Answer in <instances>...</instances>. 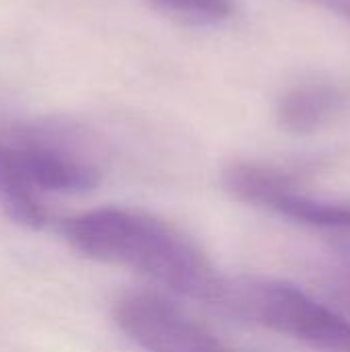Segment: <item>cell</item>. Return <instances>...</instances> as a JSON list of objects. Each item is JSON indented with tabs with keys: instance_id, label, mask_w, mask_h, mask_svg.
Listing matches in <instances>:
<instances>
[{
	"instance_id": "1",
	"label": "cell",
	"mask_w": 350,
	"mask_h": 352,
	"mask_svg": "<svg viewBox=\"0 0 350 352\" xmlns=\"http://www.w3.org/2000/svg\"><path fill=\"white\" fill-rule=\"evenodd\" d=\"M62 233L85 258L134 270L190 299L212 303L223 283L192 237L149 212L95 208L66 219Z\"/></svg>"
},
{
	"instance_id": "2",
	"label": "cell",
	"mask_w": 350,
	"mask_h": 352,
	"mask_svg": "<svg viewBox=\"0 0 350 352\" xmlns=\"http://www.w3.org/2000/svg\"><path fill=\"white\" fill-rule=\"evenodd\" d=\"M212 305L311 349L350 352L349 320L291 283L262 276H223Z\"/></svg>"
},
{
	"instance_id": "3",
	"label": "cell",
	"mask_w": 350,
	"mask_h": 352,
	"mask_svg": "<svg viewBox=\"0 0 350 352\" xmlns=\"http://www.w3.org/2000/svg\"><path fill=\"white\" fill-rule=\"evenodd\" d=\"M113 320L144 352H235L206 326L155 293H126L116 301Z\"/></svg>"
},
{
	"instance_id": "4",
	"label": "cell",
	"mask_w": 350,
	"mask_h": 352,
	"mask_svg": "<svg viewBox=\"0 0 350 352\" xmlns=\"http://www.w3.org/2000/svg\"><path fill=\"white\" fill-rule=\"evenodd\" d=\"M27 179L43 192L85 194L101 184V167L80 140L58 128L23 130L12 146Z\"/></svg>"
},
{
	"instance_id": "5",
	"label": "cell",
	"mask_w": 350,
	"mask_h": 352,
	"mask_svg": "<svg viewBox=\"0 0 350 352\" xmlns=\"http://www.w3.org/2000/svg\"><path fill=\"white\" fill-rule=\"evenodd\" d=\"M347 105L344 91L322 78L299 80L289 87L276 103L278 126L293 136H307L328 126Z\"/></svg>"
},
{
	"instance_id": "6",
	"label": "cell",
	"mask_w": 350,
	"mask_h": 352,
	"mask_svg": "<svg viewBox=\"0 0 350 352\" xmlns=\"http://www.w3.org/2000/svg\"><path fill=\"white\" fill-rule=\"evenodd\" d=\"M0 206L19 225L39 229L45 223V208L37 198V188L27 179L14 148L0 144Z\"/></svg>"
},
{
	"instance_id": "7",
	"label": "cell",
	"mask_w": 350,
	"mask_h": 352,
	"mask_svg": "<svg viewBox=\"0 0 350 352\" xmlns=\"http://www.w3.org/2000/svg\"><path fill=\"white\" fill-rule=\"evenodd\" d=\"M266 208L303 225H311L320 229L350 231L349 202H330V200H320L309 194H303L295 179L283 186L270 198Z\"/></svg>"
},
{
	"instance_id": "8",
	"label": "cell",
	"mask_w": 350,
	"mask_h": 352,
	"mask_svg": "<svg viewBox=\"0 0 350 352\" xmlns=\"http://www.w3.org/2000/svg\"><path fill=\"white\" fill-rule=\"evenodd\" d=\"M155 10L198 27H210L227 21L233 14L231 0H146Z\"/></svg>"
},
{
	"instance_id": "9",
	"label": "cell",
	"mask_w": 350,
	"mask_h": 352,
	"mask_svg": "<svg viewBox=\"0 0 350 352\" xmlns=\"http://www.w3.org/2000/svg\"><path fill=\"white\" fill-rule=\"evenodd\" d=\"M326 274L332 285V291L350 309V243H338L330 250Z\"/></svg>"
},
{
	"instance_id": "10",
	"label": "cell",
	"mask_w": 350,
	"mask_h": 352,
	"mask_svg": "<svg viewBox=\"0 0 350 352\" xmlns=\"http://www.w3.org/2000/svg\"><path fill=\"white\" fill-rule=\"evenodd\" d=\"M316 6H322L330 12H336L338 16H344L347 21H350V0H303Z\"/></svg>"
}]
</instances>
